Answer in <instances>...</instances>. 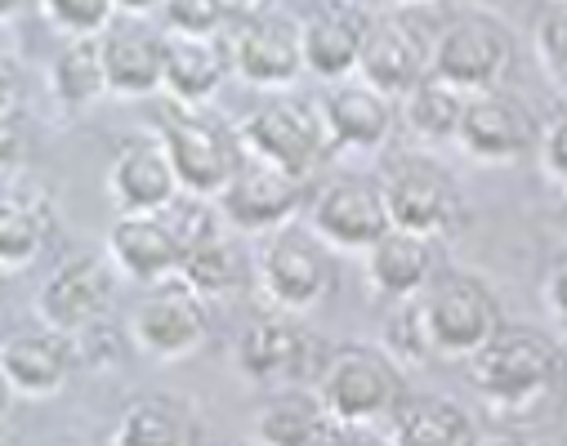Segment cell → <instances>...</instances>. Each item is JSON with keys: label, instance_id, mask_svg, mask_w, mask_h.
I'll return each mask as SVG.
<instances>
[{"label": "cell", "instance_id": "obj_19", "mask_svg": "<svg viewBox=\"0 0 567 446\" xmlns=\"http://www.w3.org/2000/svg\"><path fill=\"white\" fill-rule=\"evenodd\" d=\"M424 68H430V54H424L420 37L398 23V19H371L367 23V37H362V50H358V68L353 76L367 81L371 90L398 98L402 90H411Z\"/></svg>", "mask_w": 567, "mask_h": 446}, {"label": "cell", "instance_id": "obj_23", "mask_svg": "<svg viewBox=\"0 0 567 446\" xmlns=\"http://www.w3.org/2000/svg\"><path fill=\"white\" fill-rule=\"evenodd\" d=\"M0 366L19 397H54L72 375V344L59 331H28L0 344Z\"/></svg>", "mask_w": 567, "mask_h": 446}, {"label": "cell", "instance_id": "obj_8", "mask_svg": "<svg viewBox=\"0 0 567 446\" xmlns=\"http://www.w3.org/2000/svg\"><path fill=\"white\" fill-rule=\"evenodd\" d=\"M380 201L393 228L443 237L461 224V193L452 175L430 157H398L380 179Z\"/></svg>", "mask_w": 567, "mask_h": 446}, {"label": "cell", "instance_id": "obj_34", "mask_svg": "<svg viewBox=\"0 0 567 446\" xmlns=\"http://www.w3.org/2000/svg\"><path fill=\"white\" fill-rule=\"evenodd\" d=\"M228 14H233L228 0H162L166 32H179V37H206L210 41Z\"/></svg>", "mask_w": 567, "mask_h": 446}, {"label": "cell", "instance_id": "obj_13", "mask_svg": "<svg viewBox=\"0 0 567 446\" xmlns=\"http://www.w3.org/2000/svg\"><path fill=\"white\" fill-rule=\"evenodd\" d=\"M219 197V215L246 232H268L277 224H287L300 201H305V179L287 175V170H277L259 157H246L233 166L228 184L215 193Z\"/></svg>", "mask_w": 567, "mask_h": 446}, {"label": "cell", "instance_id": "obj_30", "mask_svg": "<svg viewBox=\"0 0 567 446\" xmlns=\"http://www.w3.org/2000/svg\"><path fill=\"white\" fill-rule=\"evenodd\" d=\"M175 277H179L184 286H193L202 300H206V294H228V290L241 281V259H237V250L215 232V237H206V241H197V246H188V250L179 255Z\"/></svg>", "mask_w": 567, "mask_h": 446}, {"label": "cell", "instance_id": "obj_36", "mask_svg": "<svg viewBox=\"0 0 567 446\" xmlns=\"http://www.w3.org/2000/svg\"><path fill=\"white\" fill-rule=\"evenodd\" d=\"M28 121L14 94H0V175H10L28 162Z\"/></svg>", "mask_w": 567, "mask_h": 446}, {"label": "cell", "instance_id": "obj_24", "mask_svg": "<svg viewBox=\"0 0 567 446\" xmlns=\"http://www.w3.org/2000/svg\"><path fill=\"white\" fill-rule=\"evenodd\" d=\"M389 433L402 446H470L478 442V424L470 415V406H461L456 397L443 393H424V397H406L393 406L389 415Z\"/></svg>", "mask_w": 567, "mask_h": 446}, {"label": "cell", "instance_id": "obj_32", "mask_svg": "<svg viewBox=\"0 0 567 446\" xmlns=\"http://www.w3.org/2000/svg\"><path fill=\"white\" fill-rule=\"evenodd\" d=\"M45 250V224L19 201H0V268H28Z\"/></svg>", "mask_w": 567, "mask_h": 446}, {"label": "cell", "instance_id": "obj_41", "mask_svg": "<svg viewBox=\"0 0 567 446\" xmlns=\"http://www.w3.org/2000/svg\"><path fill=\"white\" fill-rule=\"evenodd\" d=\"M28 6H32V0H0V23L14 19V14H23Z\"/></svg>", "mask_w": 567, "mask_h": 446}, {"label": "cell", "instance_id": "obj_10", "mask_svg": "<svg viewBox=\"0 0 567 446\" xmlns=\"http://www.w3.org/2000/svg\"><path fill=\"white\" fill-rule=\"evenodd\" d=\"M514 68V37L501 19L492 14H465L456 19L430 59V72L443 76L447 85H456L461 94H478V90H496Z\"/></svg>", "mask_w": 567, "mask_h": 446}, {"label": "cell", "instance_id": "obj_15", "mask_svg": "<svg viewBox=\"0 0 567 446\" xmlns=\"http://www.w3.org/2000/svg\"><path fill=\"white\" fill-rule=\"evenodd\" d=\"M99 63H103V90L121 98H144L162 90V28H148L144 14L112 19L99 37Z\"/></svg>", "mask_w": 567, "mask_h": 446}, {"label": "cell", "instance_id": "obj_11", "mask_svg": "<svg viewBox=\"0 0 567 446\" xmlns=\"http://www.w3.org/2000/svg\"><path fill=\"white\" fill-rule=\"evenodd\" d=\"M536 129H540V121L527 112V103H518L514 94H505L496 85V90L465 94L452 138L465 147V157H474L483 166H505V162H518L536 143Z\"/></svg>", "mask_w": 567, "mask_h": 446}, {"label": "cell", "instance_id": "obj_3", "mask_svg": "<svg viewBox=\"0 0 567 446\" xmlns=\"http://www.w3.org/2000/svg\"><path fill=\"white\" fill-rule=\"evenodd\" d=\"M237 147L246 157H259L277 170H287L296 179H309L327 153H331V138L322 125V112L309 107L305 98H264L237 129Z\"/></svg>", "mask_w": 567, "mask_h": 446}, {"label": "cell", "instance_id": "obj_37", "mask_svg": "<svg viewBox=\"0 0 567 446\" xmlns=\"http://www.w3.org/2000/svg\"><path fill=\"white\" fill-rule=\"evenodd\" d=\"M536 162H540V175L563 193L567 188V125H563V116H554V121H545L540 129H536Z\"/></svg>", "mask_w": 567, "mask_h": 446}, {"label": "cell", "instance_id": "obj_12", "mask_svg": "<svg viewBox=\"0 0 567 446\" xmlns=\"http://www.w3.org/2000/svg\"><path fill=\"white\" fill-rule=\"evenodd\" d=\"M112 290V263L103 255H76L50 272V281L37 294V313L59 335H85L107 318Z\"/></svg>", "mask_w": 567, "mask_h": 446}, {"label": "cell", "instance_id": "obj_29", "mask_svg": "<svg viewBox=\"0 0 567 446\" xmlns=\"http://www.w3.org/2000/svg\"><path fill=\"white\" fill-rule=\"evenodd\" d=\"M50 90L63 107H85L103 90V63H99V41L94 37H68L59 54L50 59Z\"/></svg>", "mask_w": 567, "mask_h": 446}, {"label": "cell", "instance_id": "obj_21", "mask_svg": "<svg viewBox=\"0 0 567 446\" xmlns=\"http://www.w3.org/2000/svg\"><path fill=\"white\" fill-rule=\"evenodd\" d=\"M322 125L327 138L340 147H358V153H371V147H384L393 134V98L371 90L367 81H336V90L322 103Z\"/></svg>", "mask_w": 567, "mask_h": 446}, {"label": "cell", "instance_id": "obj_35", "mask_svg": "<svg viewBox=\"0 0 567 446\" xmlns=\"http://www.w3.org/2000/svg\"><path fill=\"white\" fill-rule=\"evenodd\" d=\"M536 54H540V68L554 76V85H563V76H567V10H563V0H554V6L536 19Z\"/></svg>", "mask_w": 567, "mask_h": 446}, {"label": "cell", "instance_id": "obj_9", "mask_svg": "<svg viewBox=\"0 0 567 446\" xmlns=\"http://www.w3.org/2000/svg\"><path fill=\"white\" fill-rule=\"evenodd\" d=\"M130 335L134 344L162 357V362H179V357H193L206 335H210V313H206V300L184 286L175 272L153 281V290L144 300L134 304V318H130Z\"/></svg>", "mask_w": 567, "mask_h": 446}, {"label": "cell", "instance_id": "obj_25", "mask_svg": "<svg viewBox=\"0 0 567 446\" xmlns=\"http://www.w3.org/2000/svg\"><path fill=\"white\" fill-rule=\"evenodd\" d=\"M197 437H202V428H197L193 406L179 397H166V393L134 397L121 411L116 428L107 433L112 446H188Z\"/></svg>", "mask_w": 567, "mask_h": 446}, {"label": "cell", "instance_id": "obj_14", "mask_svg": "<svg viewBox=\"0 0 567 446\" xmlns=\"http://www.w3.org/2000/svg\"><path fill=\"white\" fill-rule=\"evenodd\" d=\"M309 224L336 250H367L389 228V215H384V201H380V184L362 179V175L327 179L313 193Z\"/></svg>", "mask_w": 567, "mask_h": 446}, {"label": "cell", "instance_id": "obj_40", "mask_svg": "<svg viewBox=\"0 0 567 446\" xmlns=\"http://www.w3.org/2000/svg\"><path fill=\"white\" fill-rule=\"evenodd\" d=\"M112 6L121 14H153V10H162V0H112Z\"/></svg>", "mask_w": 567, "mask_h": 446}, {"label": "cell", "instance_id": "obj_4", "mask_svg": "<svg viewBox=\"0 0 567 446\" xmlns=\"http://www.w3.org/2000/svg\"><path fill=\"white\" fill-rule=\"evenodd\" d=\"M272 237L259 246V286L268 304L281 313H309L331 300L336 290V263L318 232L296 228L291 219L268 228Z\"/></svg>", "mask_w": 567, "mask_h": 446}, {"label": "cell", "instance_id": "obj_7", "mask_svg": "<svg viewBox=\"0 0 567 446\" xmlns=\"http://www.w3.org/2000/svg\"><path fill=\"white\" fill-rule=\"evenodd\" d=\"M166 157H171V170L179 179V193H197V197H215L233 166L241 162V147L237 138L215 125L210 116L193 112L188 103L179 107H166L162 112V129H157Z\"/></svg>", "mask_w": 567, "mask_h": 446}, {"label": "cell", "instance_id": "obj_18", "mask_svg": "<svg viewBox=\"0 0 567 446\" xmlns=\"http://www.w3.org/2000/svg\"><path fill=\"white\" fill-rule=\"evenodd\" d=\"M107 188L116 197L121 210H162L175 193H179V179L171 170V157L157 134H134L116 147L112 157V170H107Z\"/></svg>", "mask_w": 567, "mask_h": 446}, {"label": "cell", "instance_id": "obj_6", "mask_svg": "<svg viewBox=\"0 0 567 446\" xmlns=\"http://www.w3.org/2000/svg\"><path fill=\"white\" fill-rule=\"evenodd\" d=\"M420 318L434 357L465 362L501 326V304L478 277L452 272V277H430V286L420 290Z\"/></svg>", "mask_w": 567, "mask_h": 446}, {"label": "cell", "instance_id": "obj_26", "mask_svg": "<svg viewBox=\"0 0 567 446\" xmlns=\"http://www.w3.org/2000/svg\"><path fill=\"white\" fill-rule=\"evenodd\" d=\"M255 437L268 446H322V442H340L344 428L322 411L313 388H287L259 411Z\"/></svg>", "mask_w": 567, "mask_h": 446}, {"label": "cell", "instance_id": "obj_16", "mask_svg": "<svg viewBox=\"0 0 567 446\" xmlns=\"http://www.w3.org/2000/svg\"><path fill=\"white\" fill-rule=\"evenodd\" d=\"M237 366L250 375V380H264V384H291V380H313L318 366H322V349L309 331H300L287 318H264L255 322L241 344H237Z\"/></svg>", "mask_w": 567, "mask_h": 446}, {"label": "cell", "instance_id": "obj_38", "mask_svg": "<svg viewBox=\"0 0 567 446\" xmlns=\"http://www.w3.org/2000/svg\"><path fill=\"white\" fill-rule=\"evenodd\" d=\"M545 309H549L554 318H563V259L545 272Z\"/></svg>", "mask_w": 567, "mask_h": 446}, {"label": "cell", "instance_id": "obj_5", "mask_svg": "<svg viewBox=\"0 0 567 446\" xmlns=\"http://www.w3.org/2000/svg\"><path fill=\"white\" fill-rule=\"evenodd\" d=\"M210 41H215L224 68H233L241 81L264 85V90H281L305 72V63H300V23H291L287 14L233 10Z\"/></svg>", "mask_w": 567, "mask_h": 446}, {"label": "cell", "instance_id": "obj_31", "mask_svg": "<svg viewBox=\"0 0 567 446\" xmlns=\"http://www.w3.org/2000/svg\"><path fill=\"white\" fill-rule=\"evenodd\" d=\"M380 344L398 366H424L434 357L430 335H424V318H420V294L393 300V309L380 322Z\"/></svg>", "mask_w": 567, "mask_h": 446}, {"label": "cell", "instance_id": "obj_17", "mask_svg": "<svg viewBox=\"0 0 567 446\" xmlns=\"http://www.w3.org/2000/svg\"><path fill=\"white\" fill-rule=\"evenodd\" d=\"M371 14L349 0H327L300 23V63L322 81H344L358 68V50Z\"/></svg>", "mask_w": 567, "mask_h": 446}, {"label": "cell", "instance_id": "obj_39", "mask_svg": "<svg viewBox=\"0 0 567 446\" xmlns=\"http://www.w3.org/2000/svg\"><path fill=\"white\" fill-rule=\"evenodd\" d=\"M14 384H10V375H6V366H0V419H10V411H14Z\"/></svg>", "mask_w": 567, "mask_h": 446}, {"label": "cell", "instance_id": "obj_27", "mask_svg": "<svg viewBox=\"0 0 567 446\" xmlns=\"http://www.w3.org/2000/svg\"><path fill=\"white\" fill-rule=\"evenodd\" d=\"M224 59L215 50V41L206 37H179V32H166L162 41V90H171L175 103H206L219 81H224Z\"/></svg>", "mask_w": 567, "mask_h": 446}, {"label": "cell", "instance_id": "obj_22", "mask_svg": "<svg viewBox=\"0 0 567 446\" xmlns=\"http://www.w3.org/2000/svg\"><path fill=\"white\" fill-rule=\"evenodd\" d=\"M367 277L384 300H406L430 286L439 259H434V237H420L411 228H384L367 250Z\"/></svg>", "mask_w": 567, "mask_h": 446}, {"label": "cell", "instance_id": "obj_28", "mask_svg": "<svg viewBox=\"0 0 567 446\" xmlns=\"http://www.w3.org/2000/svg\"><path fill=\"white\" fill-rule=\"evenodd\" d=\"M402 98V125L415 134V138H430V143H443L456 134V121H461V107H465V94L456 85H447L443 76H434L424 68V76L398 94Z\"/></svg>", "mask_w": 567, "mask_h": 446}, {"label": "cell", "instance_id": "obj_33", "mask_svg": "<svg viewBox=\"0 0 567 446\" xmlns=\"http://www.w3.org/2000/svg\"><path fill=\"white\" fill-rule=\"evenodd\" d=\"M37 6L63 37H99L116 19L112 0H37Z\"/></svg>", "mask_w": 567, "mask_h": 446}, {"label": "cell", "instance_id": "obj_2", "mask_svg": "<svg viewBox=\"0 0 567 446\" xmlns=\"http://www.w3.org/2000/svg\"><path fill=\"white\" fill-rule=\"evenodd\" d=\"M313 393L322 411L349 433L367 428L393 415L402 402V366L384 349H362V344H340L322 353V366L313 375Z\"/></svg>", "mask_w": 567, "mask_h": 446}, {"label": "cell", "instance_id": "obj_1", "mask_svg": "<svg viewBox=\"0 0 567 446\" xmlns=\"http://www.w3.org/2000/svg\"><path fill=\"white\" fill-rule=\"evenodd\" d=\"M465 362H470L474 393L496 415L536 411L563 375V357H558V344L549 335L527 331V326H505V322Z\"/></svg>", "mask_w": 567, "mask_h": 446}, {"label": "cell", "instance_id": "obj_20", "mask_svg": "<svg viewBox=\"0 0 567 446\" xmlns=\"http://www.w3.org/2000/svg\"><path fill=\"white\" fill-rule=\"evenodd\" d=\"M107 263L134 281H162L179 268V241L157 210H121L107 232Z\"/></svg>", "mask_w": 567, "mask_h": 446}]
</instances>
